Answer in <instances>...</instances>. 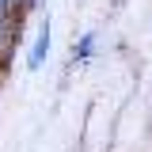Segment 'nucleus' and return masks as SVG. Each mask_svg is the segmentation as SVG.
I'll list each match as a JSON object with an SVG mask.
<instances>
[{"mask_svg": "<svg viewBox=\"0 0 152 152\" xmlns=\"http://www.w3.org/2000/svg\"><path fill=\"white\" fill-rule=\"evenodd\" d=\"M46 53H50V23H42V31H38V42H34V50H31V69H38L42 61H46Z\"/></svg>", "mask_w": 152, "mask_h": 152, "instance_id": "nucleus-1", "label": "nucleus"}, {"mask_svg": "<svg viewBox=\"0 0 152 152\" xmlns=\"http://www.w3.org/2000/svg\"><path fill=\"white\" fill-rule=\"evenodd\" d=\"M91 50H95V34H84L80 42H76V57H80V61L91 57Z\"/></svg>", "mask_w": 152, "mask_h": 152, "instance_id": "nucleus-2", "label": "nucleus"}, {"mask_svg": "<svg viewBox=\"0 0 152 152\" xmlns=\"http://www.w3.org/2000/svg\"><path fill=\"white\" fill-rule=\"evenodd\" d=\"M4 15H8V0H0V27H4Z\"/></svg>", "mask_w": 152, "mask_h": 152, "instance_id": "nucleus-3", "label": "nucleus"}]
</instances>
